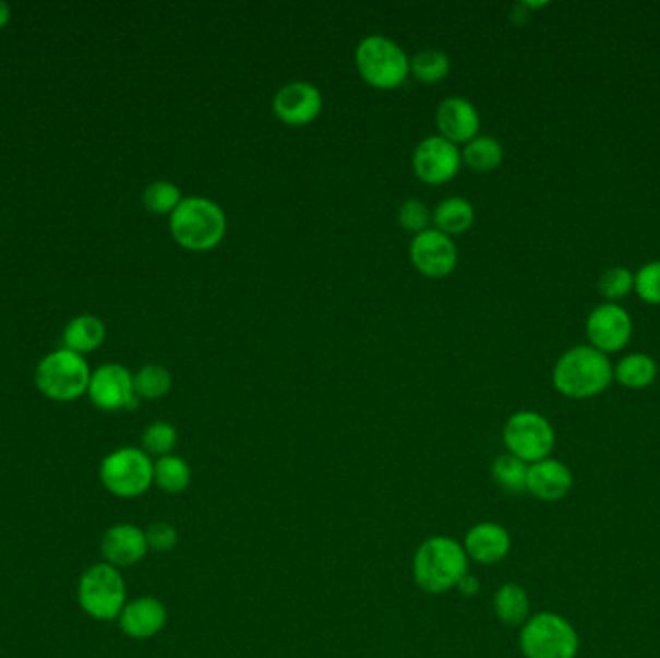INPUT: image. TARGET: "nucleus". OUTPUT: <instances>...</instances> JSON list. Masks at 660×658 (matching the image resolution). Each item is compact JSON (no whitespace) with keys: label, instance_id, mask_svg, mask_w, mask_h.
<instances>
[{"label":"nucleus","instance_id":"nucleus-1","mask_svg":"<svg viewBox=\"0 0 660 658\" xmlns=\"http://www.w3.org/2000/svg\"><path fill=\"white\" fill-rule=\"evenodd\" d=\"M411 572L423 591L441 595L456 589L461 577L468 574V554L461 542L446 535H435L419 545Z\"/></svg>","mask_w":660,"mask_h":658},{"label":"nucleus","instance_id":"nucleus-2","mask_svg":"<svg viewBox=\"0 0 660 658\" xmlns=\"http://www.w3.org/2000/svg\"><path fill=\"white\" fill-rule=\"evenodd\" d=\"M168 226L180 248L193 253H205L215 250L225 240L228 223L225 211L218 203L201 195H192L184 198L175 208V213L168 218Z\"/></svg>","mask_w":660,"mask_h":658},{"label":"nucleus","instance_id":"nucleus-3","mask_svg":"<svg viewBox=\"0 0 660 658\" xmlns=\"http://www.w3.org/2000/svg\"><path fill=\"white\" fill-rule=\"evenodd\" d=\"M614 369L607 354L593 346H577L566 351L554 366L552 383L566 398L586 400L609 388Z\"/></svg>","mask_w":660,"mask_h":658},{"label":"nucleus","instance_id":"nucleus-4","mask_svg":"<svg viewBox=\"0 0 660 658\" xmlns=\"http://www.w3.org/2000/svg\"><path fill=\"white\" fill-rule=\"evenodd\" d=\"M92 373L84 356L60 348L39 361L35 369V386L45 398L68 404L87 394Z\"/></svg>","mask_w":660,"mask_h":658},{"label":"nucleus","instance_id":"nucleus-5","mask_svg":"<svg viewBox=\"0 0 660 658\" xmlns=\"http://www.w3.org/2000/svg\"><path fill=\"white\" fill-rule=\"evenodd\" d=\"M353 60L361 80L381 92L400 87L410 75V57L385 35H369L361 39Z\"/></svg>","mask_w":660,"mask_h":658},{"label":"nucleus","instance_id":"nucleus-6","mask_svg":"<svg viewBox=\"0 0 660 658\" xmlns=\"http://www.w3.org/2000/svg\"><path fill=\"white\" fill-rule=\"evenodd\" d=\"M77 602L93 620H118L128 602L124 575L107 562L87 567L77 584Z\"/></svg>","mask_w":660,"mask_h":658},{"label":"nucleus","instance_id":"nucleus-7","mask_svg":"<svg viewBox=\"0 0 660 658\" xmlns=\"http://www.w3.org/2000/svg\"><path fill=\"white\" fill-rule=\"evenodd\" d=\"M153 467L155 462L143 448L122 446L100 462V484L118 499H137L153 487Z\"/></svg>","mask_w":660,"mask_h":658},{"label":"nucleus","instance_id":"nucleus-8","mask_svg":"<svg viewBox=\"0 0 660 658\" xmlns=\"http://www.w3.org/2000/svg\"><path fill=\"white\" fill-rule=\"evenodd\" d=\"M519 649L526 658H576L579 637L566 618L547 610L521 625Z\"/></svg>","mask_w":660,"mask_h":658},{"label":"nucleus","instance_id":"nucleus-9","mask_svg":"<svg viewBox=\"0 0 660 658\" xmlns=\"http://www.w3.org/2000/svg\"><path fill=\"white\" fill-rule=\"evenodd\" d=\"M502 439L508 454L526 462L527 466L549 458L556 441L549 419L529 409L516 411L506 421Z\"/></svg>","mask_w":660,"mask_h":658},{"label":"nucleus","instance_id":"nucleus-10","mask_svg":"<svg viewBox=\"0 0 660 658\" xmlns=\"http://www.w3.org/2000/svg\"><path fill=\"white\" fill-rule=\"evenodd\" d=\"M87 396L95 408L103 411H122L140 406L135 394L134 375L120 363H105L92 373Z\"/></svg>","mask_w":660,"mask_h":658},{"label":"nucleus","instance_id":"nucleus-11","mask_svg":"<svg viewBox=\"0 0 660 658\" xmlns=\"http://www.w3.org/2000/svg\"><path fill=\"white\" fill-rule=\"evenodd\" d=\"M411 167L427 186H443L460 172L461 151L441 135H429L413 151Z\"/></svg>","mask_w":660,"mask_h":658},{"label":"nucleus","instance_id":"nucleus-12","mask_svg":"<svg viewBox=\"0 0 660 658\" xmlns=\"http://www.w3.org/2000/svg\"><path fill=\"white\" fill-rule=\"evenodd\" d=\"M410 259L416 271L427 278H446L458 265V248L451 236L429 228L413 236Z\"/></svg>","mask_w":660,"mask_h":658},{"label":"nucleus","instance_id":"nucleus-13","mask_svg":"<svg viewBox=\"0 0 660 658\" xmlns=\"http://www.w3.org/2000/svg\"><path fill=\"white\" fill-rule=\"evenodd\" d=\"M323 110V95L310 82H290L273 97V112L283 124L301 128L317 120Z\"/></svg>","mask_w":660,"mask_h":658},{"label":"nucleus","instance_id":"nucleus-14","mask_svg":"<svg viewBox=\"0 0 660 658\" xmlns=\"http://www.w3.org/2000/svg\"><path fill=\"white\" fill-rule=\"evenodd\" d=\"M586 331L595 350L614 354L622 350L632 338V319L616 303H604L591 311Z\"/></svg>","mask_w":660,"mask_h":658},{"label":"nucleus","instance_id":"nucleus-15","mask_svg":"<svg viewBox=\"0 0 660 658\" xmlns=\"http://www.w3.org/2000/svg\"><path fill=\"white\" fill-rule=\"evenodd\" d=\"M100 552L107 564L124 570L140 564L147 557L149 547L142 527L134 524H117L103 535Z\"/></svg>","mask_w":660,"mask_h":658},{"label":"nucleus","instance_id":"nucleus-16","mask_svg":"<svg viewBox=\"0 0 660 658\" xmlns=\"http://www.w3.org/2000/svg\"><path fill=\"white\" fill-rule=\"evenodd\" d=\"M167 622L168 610L165 602L149 595L125 602L124 610L118 617V625L122 634L137 642H145L159 635Z\"/></svg>","mask_w":660,"mask_h":658},{"label":"nucleus","instance_id":"nucleus-17","mask_svg":"<svg viewBox=\"0 0 660 658\" xmlns=\"http://www.w3.org/2000/svg\"><path fill=\"white\" fill-rule=\"evenodd\" d=\"M439 135L454 145H466L479 135L481 117L476 105L464 97H446L436 109Z\"/></svg>","mask_w":660,"mask_h":658},{"label":"nucleus","instance_id":"nucleus-18","mask_svg":"<svg viewBox=\"0 0 660 658\" xmlns=\"http://www.w3.org/2000/svg\"><path fill=\"white\" fill-rule=\"evenodd\" d=\"M461 545L469 560H473L477 564L493 566L508 557L512 537L508 529L501 524L483 522L469 529Z\"/></svg>","mask_w":660,"mask_h":658},{"label":"nucleus","instance_id":"nucleus-19","mask_svg":"<svg viewBox=\"0 0 660 658\" xmlns=\"http://www.w3.org/2000/svg\"><path fill=\"white\" fill-rule=\"evenodd\" d=\"M574 484V476L566 464L559 459L544 458L529 466L527 471V492L543 502H559L564 499Z\"/></svg>","mask_w":660,"mask_h":658},{"label":"nucleus","instance_id":"nucleus-20","mask_svg":"<svg viewBox=\"0 0 660 658\" xmlns=\"http://www.w3.org/2000/svg\"><path fill=\"white\" fill-rule=\"evenodd\" d=\"M64 348L80 356L99 350L107 340V325L97 315H77L68 323L62 333Z\"/></svg>","mask_w":660,"mask_h":658},{"label":"nucleus","instance_id":"nucleus-21","mask_svg":"<svg viewBox=\"0 0 660 658\" xmlns=\"http://www.w3.org/2000/svg\"><path fill=\"white\" fill-rule=\"evenodd\" d=\"M476 223V211L466 198H446L433 211V225L446 236H461Z\"/></svg>","mask_w":660,"mask_h":658},{"label":"nucleus","instance_id":"nucleus-22","mask_svg":"<svg viewBox=\"0 0 660 658\" xmlns=\"http://www.w3.org/2000/svg\"><path fill=\"white\" fill-rule=\"evenodd\" d=\"M493 609L502 624L516 627V625L526 624L529 620L531 602H529V595L521 585L504 584L494 593Z\"/></svg>","mask_w":660,"mask_h":658},{"label":"nucleus","instance_id":"nucleus-23","mask_svg":"<svg viewBox=\"0 0 660 658\" xmlns=\"http://www.w3.org/2000/svg\"><path fill=\"white\" fill-rule=\"evenodd\" d=\"M504 149L491 135H477L464 145L461 165L471 168L477 175H489L501 167Z\"/></svg>","mask_w":660,"mask_h":658},{"label":"nucleus","instance_id":"nucleus-24","mask_svg":"<svg viewBox=\"0 0 660 658\" xmlns=\"http://www.w3.org/2000/svg\"><path fill=\"white\" fill-rule=\"evenodd\" d=\"M153 483L168 494H180L192 483V467L180 456L168 454L157 458L153 467Z\"/></svg>","mask_w":660,"mask_h":658},{"label":"nucleus","instance_id":"nucleus-25","mask_svg":"<svg viewBox=\"0 0 660 658\" xmlns=\"http://www.w3.org/2000/svg\"><path fill=\"white\" fill-rule=\"evenodd\" d=\"M451 68L448 55L439 49L421 50L410 59V75L423 85L441 84L451 74Z\"/></svg>","mask_w":660,"mask_h":658},{"label":"nucleus","instance_id":"nucleus-26","mask_svg":"<svg viewBox=\"0 0 660 658\" xmlns=\"http://www.w3.org/2000/svg\"><path fill=\"white\" fill-rule=\"evenodd\" d=\"M616 381L626 388H647L657 376V363L647 354H632L620 359L616 366Z\"/></svg>","mask_w":660,"mask_h":658},{"label":"nucleus","instance_id":"nucleus-27","mask_svg":"<svg viewBox=\"0 0 660 658\" xmlns=\"http://www.w3.org/2000/svg\"><path fill=\"white\" fill-rule=\"evenodd\" d=\"M527 471H529V466L526 462H521L512 454L496 456L493 467H491L494 483L499 484L502 491L511 492V494L527 492Z\"/></svg>","mask_w":660,"mask_h":658},{"label":"nucleus","instance_id":"nucleus-28","mask_svg":"<svg viewBox=\"0 0 660 658\" xmlns=\"http://www.w3.org/2000/svg\"><path fill=\"white\" fill-rule=\"evenodd\" d=\"M134 388L137 398L160 400L172 388V375L167 367L159 363L143 366L134 375Z\"/></svg>","mask_w":660,"mask_h":658},{"label":"nucleus","instance_id":"nucleus-29","mask_svg":"<svg viewBox=\"0 0 660 658\" xmlns=\"http://www.w3.org/2000/svg\"><path fill=\"white\" fill-rule=\"evenodd\" d=\"M182 192L170 180H157L149 183L143 192V205L153 215H172L175 208L182 203Z\"/></svg>","mask_w":660,"mask_h":658},{"label":"nucleus","instance_id":"nucleus-30","mask_svg":"<svg viewBox=\"0 0 660 658\" xmlns=\"http://www.w3.org/2000/svg\"><path fill=\"white\" fill-rule=\"evenodd\" d=\"M176 444H178V431L168 421H155L143 431L142 448L149 456H157V458L168 456L175 451Z\"/></svg>","mask_w":660,"mask_h":658},{"label":"nucleus","instance_id":"nucleus-31","mask_svg":"<svg viewBox=\"0 0 660 658\" xmlns=\"http://www.w3.org/2000/svg\"><path fill=\"white\" fill-rule=\"evenodd\" d=\"M431 223H433V213L429 211L423 201L416 200V198L406 200L398 208V225L406 232L418 236V234L429 230Z\"/></svg>","mask_w":660,"mask_h":658},{"label":"nucleus","instance_id":"nucleus-32","mask_svg":"<svg viewBox=\"0 0 660 658\" xmlns=\"http://www.w3.org/2000/svg\"><path fill=\"white\" fill-rule=\"evenodd\" d=\"M636 275H632L627 268L612 267L604 271L599 280V290L607 300H622L634 288Z\"/></svg>","mask_w":660,"mask_h":658},{"label":"nucleus","instance_id":"nucleus-33","mask_svg":"<svg viewBox=\"0 0 660 658\" xmlns=\"http://www.w3.org/2000/svg\"><path fill=\"white\" fill-rule=\"evenodd\" d=\"M634 288L641 300L652 303V306H660V261H652L639 268L636 280H634Z\"/></svg>","mask_w":660,"mask_h":658},{"label":"nucleus","instance_id":"nucleus-34","mask_svg":"<svg viewBox=\"0 0 660 658\" xmlns=\"http://www.w3.org/2000/svg\"><path fill=\"white\" fill-rule=\"evenodd\" d=\"M145 539H147V547L153 552H170L180 541V535L175 525L168 524V522H155L145 529Z\"/></svg>","mask_w":660,"mask_h":658},{"label":"nucleus","instance_id":"nucleus-35","mask_svg":"<svg viewBox=\"0 0 660 658\" xmlns=\"http://www.w3.org/2000/svg\"><path fill=\"white\" fill-rule=\"evenodd\" d=\"M456 589L460 591V595H464V597H468L469 599V597L479 595V591H481V584H479V579H477L476 575L469 574L468 572V574L464 575L460 582H458Z\"/></svg>","mask_w":660,"mask_h":658},{"label":"nucleus","instance_id":"nucleus-36","mask_svg":"<svg viewBox=\"0 0 660 658\" xmlns=\"http://www.w3.org/2000/svg\"><path fill=\"white\" fill-rule=\"evenodd\" d=\"M10 17H12V10L7 2L0 0V32L10 24Z\"/></svg>","mask_w":660,"mask_h":658}]
</instances>
